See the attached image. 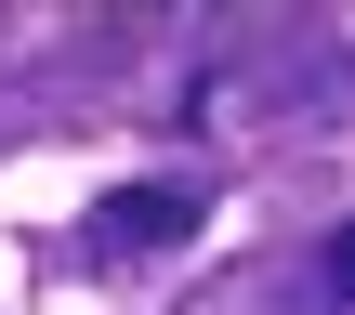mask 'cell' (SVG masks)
<instances>
[{"label": "cell", "mask_w": 355, "mask_h": 315, "mask_svg": "<svg viewBox=\"0 0 355 315\" xmlns=\"http://www.w3.org/2000/svg\"><path fill=\"white\" fill-rule=\"evenodd\" d=\"M92 224H105L119 250H184V237H198V197H184V184H119Z\"/></svg>", "instance_id": "6da1fadb"}, {"label": "cell", "mask_w": 355, "mask_h": 315, "mask_svg": "<svg viewBox=\"0 0 355 315\" xmlns=\"http://www.w3.org/2000/svg\"><path fill=\"white\" fill-rule=\"evenodd\" d=\"M316 289H329V303H355V224L329 237V250H316Z\"/></svg>", "instance_id": "7a4b0ae2"}]
</instances>
